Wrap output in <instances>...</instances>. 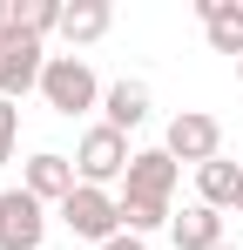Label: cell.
Segmentation results:
<instances>
[{
  "mask_svg": "<svg viewBox=\"0 0 243 250\" xmlns=\"http://www.w3.org/2000/svg\"><path fill=\"white\" fill-rule=\"evenodd\" d=\"M61 0H14V14H7V27L14 34H34V41H47V34H61Z\"/></svg>",
  "mask_w": 243,
  "mask_h": 250,
  "instance_id": "5bb4252c",
  "label": "cell"
},
{
  "mask_svg": "<svg viewBox=\"0 0 243 250\" xmlns=\"http://www.w3.org/2000/svg\"><path fill=\"white\" fill-rule=\"evenodd\" d=\"M14 128H20V115H14V102L0 95V142H14Z\"/></svg>",
  "mask_w": 243,
  "mask_h": 250,
  "instance_id": "2e32d148",
  "label": "cell"
},
{
  "mask_svg": "<svg viewBox=\"0 0 243 250\" xmlns=\"http://www.w3.org/2000/svg\"><path fill=\"white\" fill-rule=\"evenodd\" d=\"M237 216H243V196H237Z\"/></svg>",
  "mask_w": 243,
  "mask_h": 250,
  "instance_id": "44dd1931",
  "label": "cell"
},
{
  "mask_svg": "<svg viewBox=\"0 0 243 250\" xmlns=\"http://www.w3.org/2000/svg\"><path fill=\"white\" fill-rule=\"evenodd\" d=\"M176 250H223V209H209V203H189L176 223Z\"/></svg>",
  "mask_w": 243,
  "mask_h": 250,
  "instance_id": "30bf717a",
  "label": "cell"
},
{
  "mask_svg": "<svg viewBox=\"0 0 243 250\" xmlns=\"http://www.w3.org/2000/svg\"><path fill=\"white\" fill-rule=\"evenodd\" d=\"M176 176H182V163L169 149H135V163L122 176V196L128 203H169L176 196Z\"/></svg>",
  "mask_w": 243,
  "mask_h": 250,
  "instance_id": "5b68a950",
  "label": "cell"
},
{
  "mask_svg": "<svg viewBox=\"0 0 243 250\" xmlns=\"http://www.w3.org/2000/svg\"><path fill=\"white\" fill-rule=\"evenodd\" d=\"M196 21L216 54H237L243 61V0H196Z\"/></svg>",
  "mask_w": 243,
  "mask_h": 250,
  "instance_id": "9c48e42d",
  "label": "cell"
},
{
  "mask_svg": "<svg viewBox=\"0 0 243 250\" xmlns=\"http://www.w3.org/2000/svg\"><path fill=\"white\" fill-rule=\"evenodd\" d=\"M108 0H75L68 14H61V34H68V47H88V41H101L108 34Z\"/></svg>",
  "mask_w": 243,
  "mask_h": 250,
  "instance_id": "4fadbf2b",
  "label": "cell"
},
{
  "mask_svg": "<svg viewBox=\"0 0 243 250\" xmlns=\"http://www.w3.org/2000/svg\"><path fill=\"white\" fill-rule=\"evenodd\" d=\"M101 250H149V237H135V230H122V237H108Z\"/></svg>",
  "mask_w": 243,
  "mask_h": 250,
  "instance_id": "e0dca14e",
  "label": "cell"
},
{
  "mask_svg": "<svg viewBox=\"0 0 243 250\" xmlns=\"http://www.w3.org/2000/svg\"><path fill=\"white\" fill-rule=\"evenodd\" d=\"M20 189L27 196H40V203H68L81 189V176H75V156H54V149H40V156H27V169H20Z\"/></svg>",
  "mask_w": 243,
  "mask_h": 250,
  "instance_id": "ba28073f",
  "label": "cell"
},
{
  "mask_svg": "<svg viewBox=\"0 0 243 250\" xmlns=\"http://www.w3.org/2000/svg\"><path fill=\"white\" fill-rule=\"evenodd\" d=\"M237 82H243V61H237Z\"/></svg>",
  "mask_w": 243,
  "mask_h": 250,
  "instance_id": "ffe728a7",
  "label": "cell"
},
{
  "mask_svg": "<svg viewBox=\"0 0 243 250\" xmlns=\"http://www.w3.org/2000/svg\"><path fill=\"white\" fill-rule=\"evenodd\" d=\"M7 14H14V7H7V0H0V34H7Z\"/></svg>",
  "mask_w": 243,
  "mask_h": 250,
  "instance_id": "ac0fdd59",
  "label": "cell"
},
{
  "mask_svg": "<svg viewBox=\"0 0 243 250\" xmlns=\"http://www.w3.org/2000/svg\"><path fill=\"white\" fill-rule=\"evenodd\" d=\"M128 135L122 128H108V122H95L88 135H81V149H75V176L88 183V189H108V183H122L128 176Z\"/></svg>",
  "mask_w": 243,
  "mask_h": 250,
  "instance_id": "7a4b0ae2",
  "label": "cell"
},
{
  "mask_svg": "<svg viewBox=\"0 0 243 250\" xmlns=\"http://www.w3.org/2000/svg\"><path fill=\"white\" fill-rule=\"evenodd\" d=\"M61 223H68V230H75L81 244H108V237H122V196H108V189H88V183H81L75 196H68V203H61Z\"/></svg>",
  "mask_w": 243,
  "mask_h": 250,
  "instance_id": "3957f363",
  "label": "cell"
},
{
  "mask_svg": "<svg viewBox=\"0 0 243 250\" xmlns=\"http://www.w3.org/2000/svg\"><path fill=\"white\" fill-rule=\"evenodd\" d=\"M162 223H176V216H169V203H128V196H122V230L149 237V230H162Z\"/></svg>",
  "mask_w": 243,
  "mask_h": 250,
  "instance_id": "9a60e30c",
  "label": "cell"
},
{
  "mask_svg": "<svg viewBox=\"0 0 243 250\" xmlns=\"http://www.w3.org/2000/svg\"><path fill=\"white\" fill-rule=\"evenodd\" d=\"M162 149L176 156V163H216L223 156V122L216 115H202V108H182L176 122H169V135H162Z\"/></svg>",
  "mask_w": 243,
  "mask_h": 250,
  "instance_id": "277c9868",
  "label": "cell"
},
{
  "mask_svg": "<svg viewBox=\"0 0 243 250\" xmlns=\"http://www.w3.org/2000/svg\"><path fill=\"white\" fill-rule=\"evenodd\" d=\"M40 95H47V108H54V115H68V122H75V115H88V108H95L108 88L95 82V68H88L81 54H47Z\"/></svg>",
  "mask_w": 243,
  "mask_h": 250,
  "instance_id": "6da1fadb",
  "label": "cell"
},
{
  "mask_svg": "<svg viewBox=\"0 0 243 250\" xmlns=\"http://www.w3.org/2000/svg\"><path fill=\"white\" fill-rule=\"evenodd\" d=\"M7 156H14V142H0V169H7Z\"/></svg>",
  "mask_w": 243,
  "mask_h": 250,
  "instance_id": "d6986e66",
  "label": "cell"
},
{
  "mask_svg": "<svg viewBox=\"0 0 243 250\" xmlns=\"http://www.w3.org/2000/svg\"><path fill=\"white\" fill-rule=\"evenodd\" d=\"M47 237V203L27 189H0V250H40Z\"/></svg>",
  "mask_w": 243,
  "mask_h": 250,
  "instance_id": "8992f818",
  "label": "cell"
},
{
  "mask_svg": "<svg viewBox=\"0 0 243 250\" xmlns=\"http://www.w3.org/2000/svg\"><path fill=\"white\" fill-rule=\"evenodd\" d=\"M40 75H47V54H40L34 34H0V95L14 102V95H27V88H40Z\"/></svg>",
  "mask_w": 243,
  "mask_h": 250,
  "instance_id": "52a82bcc",
  "label": "cell"
},
{
  "mask_svg": "<svg viewBox=\"0 0 243 250\" xmlns=\"http://www.w3.org/2000/svg\"><path fill=\"white\" fill-rule=\"evenodd\" d=\"M101 108H108V128H142L149 122V88L142 82H108V95H101Z\"/></svg>",
  "mask_w": 243,
  "mask_h": 250,
  "instance_id": "7c38bea8",
  "label": "cell"
},
{
  "mask_svg": "<svg viewBox=\"0 0 243 250\" xmlns=\"http://www.w3.org/2000/svg\"><path fill=\"white\" fill-rule=\"evenodd\" d=\"M223 250H237V244H223Z\"/></svg>",
  "mask_w": 243,
  "mask_h": 250,
  "instance_id": "7402d4cb",
  "label": "cell"
},
{
  "mask_svg": "<svg viewBox=\"0 0 243 250\" xmlns=\"http://www.w3.org/2000/svg\"><path fill=\"white\" fill-rule=\"evenodd\" d=\"M237 196H243V169L237 163H202L196 169V203H209V209H237Z\"/></svg>",
  "mask_w": 243,
  "mask_h": 250,
  "instance_id": "8fae6325",
  "label": "cell"
}]
</instances>
